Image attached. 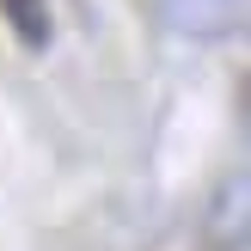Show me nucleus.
Instances as JSON below:
<instances>
[{"instance_id":"obj_1","label":"nucleus","mask_w":251,"mask_h":251,"mask_svg":"<svg viewBox=\"0 0 251 251\" xmlns=\"http://www.w3.org/2000/svg\"><path fill=\"white\" fill-rule=\"evenodd\" d=\"M0 12H6L12 37H19L25 49H43L49 37H55V19H49V0H0Z\"/></svg>"},{"instance_id":"obj_2","label":"nucleus","mask_w":251,"mask_h":251,"mask_svg":"<svg viewBox=\"0 0 251 251\" xmlns=\"http://www.w3.org/2000/svg\"><path fill=\"white\" fill-rule=\"evenodd\" d=\"M245 110H251V80H245Z\"/></svg>"}]
</instances>
